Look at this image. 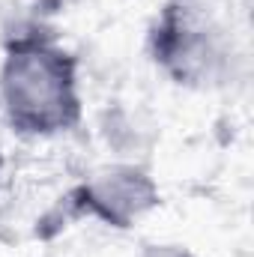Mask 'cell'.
<instances>
[{"label":"cell","instance_id":"6da1fadb","mask_svg":"<svg viewBox=\"0 0 254 257\" xmlns=\"http://www.w3.org/2000/svg\"><path fill=\"white\" fill-rule=\"evenodd\" d=\"M0 111L18 138L48 141L84 120L81 60L42 12L0 15Z\"/></svg>","mask_w":254,"mask_h":257},{"label":"cell","instance_id":"7a4b0ae2","mask_svg":"<svg viewBox=\"0 0 254 257\" xmlns=\"http://www.w3.org/2000/svg\"><path fill=\"white\" fill-rule=\"evenodd\" d=\"M144 48L159 75L194 93L227 87L242 66L221 0H165L147 27Z\"/></svg>","mask_w":254,"mask_h":257},{"label":"cell","instance_id":"3957f363","mask_svg":"<svg viewBox=\"0 0 254 257\" xmlns=\"http://www.w3.org/2000/svg\"><path fill=\"white\" fill-rule=\"evenodd\" d=\"M159 206H162V189L156 177L138 162H114L90 171L81 183H75L45 215L42 224L54 221L48 236L69 227V221L81 218L99 221L102 227L111 230H132Z\"/></svg>","mask_w":254,"mask_h":257},{"label":"cell","instance_id":"277c9868","mask_svg":"<svg viewBox=\"0 0 254 257\" xmlns=\"http://www.w3.org/2000/svg\"><path fill=\"white\" fill-rule=\"evenodd\" d=\"M138 257H200L194 248L189 245H180V242H153V245H144Z\"/></svg>","mask_w":254,"mask_h":257},{"label":"cell","instance_id":"5b68a950","mask_svg":"<svg viewBox=\"0 0 254 257\" xmlns=\"http://www.w3.org/2000/svg\"><path fill=\"white\" fill-rule=\"evenodd\" d=\"M3 165H6V156H3V147H0V174H3Z\"/></svg>","mask_w":254,"mask_h":257}]
</instances>
